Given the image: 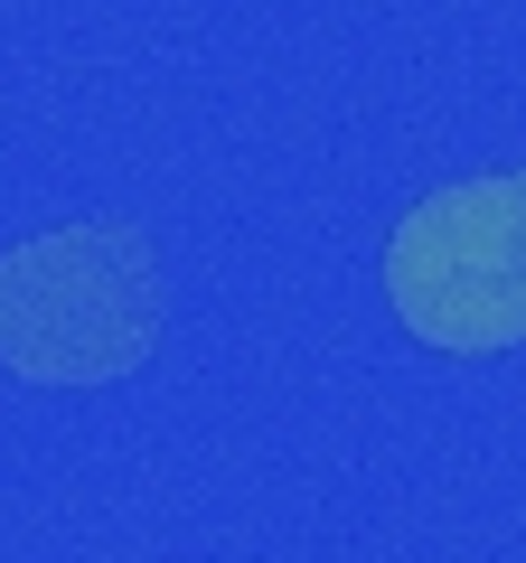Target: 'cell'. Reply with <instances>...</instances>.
Returning <instances> with one entry per match:
<instances>
[{
	"mask_svg": "<svg viewBox=\"0 0 526 563\" xmlns=\"http://www.w3.org/2000/svg\"><path fill=\"white\" fill-rule=\"evenodd\" d=\"M161 339V263L122 217H85L0 254V366L29 385H113Z\"/></svg>",
	"mask_w": 526,
	"mask_h": 563,
	"instance_id": "obj_1",
	"label": "cell"
},
{
	"mask_svg": "<svg viewBox=\"0 0 526 563\" xmlns=\"http://www.w3.org/2000/svg\"><path fill=\"white\" fill-rule=\"evenodd\" d=\"M385 301L442 357L526 347V169L451 179L385 235Z\"/></svg>",
	"mask_w": 526,
	"mask_h": 563,
	"instance_id": "obj_2",
	"label": "cell"
}]
</instances>
